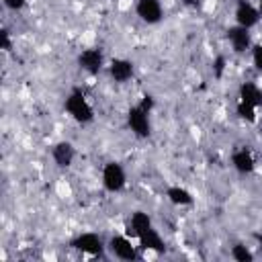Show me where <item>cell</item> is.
I'll return each mask as SVG.
<instances>
[{"mask_svg": "<svg viewBox=\"0 0 262 262\" xmlns=\"http://www.w3.org/2000/svg\"><path fill=\"white\" fill-rule=\"evenodd\" d=\"M66 113L78 121V123H90L94 119V111L90 106V102L86 100V96L82 94V90H72L66 98Z\"/></svg>", "mask_w": 262, "mask_h": 262, "instance_id": "6da1fadb", "label": "cell"}, {"mask_svg": "<svg viewBox=\"0 0 262 262\" xmlns=\"http://www.w3.org/2000/svg\"><path fill=\"white\" fill-rule=\"evenodd\" d=\"M127 125L131 129V133L135 137H147L151 133V123H149V113L145 108H141L139 104L137 106H131L129 113H127Z\"/></svg>", "mask_w": 262, "mask_h": 262, "instance_id": "7a4b0ae2", "label": "cell"}, {"mask_svg": "<svg viewBox=\"0 0 262 262\" xmlns=\"http://www.w3.org/2000/svg\"><path fill=\"white\" fill-rule=\"evenodd\" d=\"M125 182H127V174H125V168L119 162H108L102 168V186L108 192L123 190L125 188Z\"/></svg>", "mask_w": 262, "mask_h": 262, "instance_id": "3957f363", "label": "cell"}, {"mask_svg": "<svg viewBox=\"0 0 262 262\" xmlns=\"http://www.w3.org/2000/svg\"><path fill=\"white\" fill-rule=\"evenodd\" d=\"M72 248H76L88 256H100L104 252V242L100 239V235L86 231V233H80L78 237L72 239Z\"/></svg>", "mask_w": 262, "mask_h": 262, "instance_id": "277c9868", "label": "cell"}, {"mask_svg": "<svg viewBox=\"0 0 262 262\" xmlns=\"http://www.w3.org/2000/svg\"><path fill=\"white\" fill-rule=\"evenodd\" d=\"M135 12L147 25H156L164 16V8H162L160 0H137L135 2Z\"/></svg>", "mask_w": 262, "mask_h": 262, "instance_id": "5b68a950", "label": "cell"}, {"mask_svg": "<svg viewBox=\"0 0 262 262\" xmlns=\"http://www.w3.org/2000/svg\"><path fill=\"white\" fill-rule=\"evenodd\" d=\"M260 8L254 6L252 2L248 0H239L237 6H235V23L239 27H246V29H252L260 23Z\"/></svg>", "mask_w": 262, "mask_h": 262, "instance_id": "8992f818", "label": "cell"}, {"mask_svg": "<svg viewBox=\"0 0 262 262\" xmlns=\"http://www.w3.org/2000/svg\"><path fill=\"white\" fill-rule=\"evenodd\" d=\"M108 250L119 260H135L137 258V248L133 246V242L127 235H113L108 239Z\"/></svg>", "mask_w": 262, "mask_h": 262, "instance_id": "52a82bcc", "label": "cell"}, {"mask_svg": "<svg viewBox=\"0 0 262 262\" xmlns=\"http://www.w3.org/2000/svg\"><path fill=\"white\" fill-rule=\"evenodd\" d=\"M78 66L88 72V74H98L104 66V55L98 47H90V49H84L80 55H78Z\"/></svg>", "mask_w": 262, "mask_h": 262, "instance_id": "ba28073f", "label": "cell"}, {"mask_svg": "<svg viewBox=\"0 0 262 262\" xmlns=\"http://www.w3.org/2000/svg\"><path fill=\"white\" fill-rule=\"evenodd\" d=\"M227 39L235 53H244V51L252 49V35H250V29H246V27H239V25L231 27L227 31Z\"/></svg>", "mask_w": 262, "mask_h": 262, "instance_id": "9c48e42d", "label": "cell"}, {"mask_svg": "<svg viewBox=\"0 0 262 262\" xmlns=\"http://www.w3.org/2000/svg\"><path fill=\"white\" fill-rule=\"evenodd\" d=\"M133 72H135L133 63H131L129 59H125V57H115V59H111V63H108V74H111V78H113L115 82H119V84L131 80V78H133Z\"/></svg>", "mask_w": 262, "mask_h": 262, "instance_id": "30bf717a", "label": "cell"}, {"mask_svg": "<svg viewBox=\"0 0 262 262\" xmlns=\"http://www.w3.org/2000/svg\"><path fill=\"white\" fill-rule=\"evenodd\" d=\"M127 231H129V235L131 237H139V235H143L147 229H151L154 225H151V217L147 215V213H143V211H135V213H131V217H129V223H127Z\"/></svg>", "mask_w": 262, "mask_h": 262, "instance_id": "8fae6325", "label": "cell"}, {"mask_svg": "<svg viewBox=\"0 0 262 262\" xmlns=\"http://www.w3.org/2000/svg\"><path fill=\"white\" fill-rule=\"evenodd\" d=\"M74 156H76V151H74V145L70 141H57L51 147V158L59 168H68L74 162Z\"/></svg>", "mask_w": 262, "mask_h": 262, "instance_id": "7c38bea8", "label": "cell"}, {"mask_svg": "<svg viewBox=\"0 0 262 262\" xmlns=\"http://www.w3.org/2000/svg\"><path fill=\"white\" fill-rule=\"evenodd\" d=\"M231 164H233V168H235L239 174H250V172L256 168V160H254L252 151L246 149V147L233 151V156H231Z\"/></svg>", "mask_w": 262, "mask_h": 262, "instance_id": "4fadbf2b", "label": "cell"}, {"mask_svg": "<svg viewBox=\"0 0 262 262\" xmlns=\"http://www.w3.org/2000/svg\"><path fill=\"white\" fill-rule=\"evenodd\" d=\"M242 102H248L252 106H262V90L254 84V82H244L239 86V96H237Z\"/></svg>", "mask_w": 262, "mask_h": 262, "instance_id": "5bb4252c", "label": "cell"}, {"mask_svg": "<svg viewBox=\"0 0 262 262\" xmlns=\"http://www.w3.org/2000/svg\"><path fill=\"white\" fill-rule=\"evenodd\" d=\"M137 242H139V246L141 248H145V250H151V252H164L166 250V244H164V239H162V235L151 227V229H147L143 235H139L137 237Z\"/></svg>", "mask_w": 262, "mask_h": 262, "instance_id": "9a60e30c", "label": "cell"}, {"mask_svg": "<svg viewBox=\"0 0 262 262\" xmlns=\"http://www.w3.org/2000/svg\"><path fill=\"white\" fill-rule=\"evenodd\" d=\"M166 196H168V201H170L172 205H178V207L192 205V201H194V196H192L186 188H182V186H170V188L166 190Z\"/></svg>", "mask_w": 262, "mask_h": 262, "instance_id": "2e32d148", "label": "cell"}, {"mask_svg": "<svg viewBox=\"0 0 262 262\" xmlns=\"http://www.w3.org/2000/svg\"><path fill=\"white\" fill-rule=\"evenodd\" d=\"M235 113H237L239 119H244V121H248V123H254V121H256V106H252V104H248V102L237 100Z\"/></svg>", "mask_w": 262, "mask_h": 262, "instance_id": "e0dca14e", "label": "cell"}, {"mask_svg": "<svg viewBox=\"0 0 262 262\" xmlns=\"http://www.w3.org/2000/svg\"><path fill=\"white\" fill-rule=\"evenodd\" d=\"M231 258H233V260H237V262H252V260H254V254L250 252V248H248V246L237 244V246H233V248H231Z\"/></svg>", "mask_w": 262, "mask_h": 262, "instance_id": "ac0fdd59", "label": "cell"}, {"mask_svg": "<svg viewBox=\"0 0 262 262\" xmlns=\"http://www.w3.org/2000/svg\"><path fill=\"white\" fill-rule=\"evenodd\" d=\"M250 51H252V63H254V68L262 72V43L252 45Z\"/></svg>", "mask_w": 262, "mask_h": 262, "instance_id": "d6986e66", "label": "cell"}, {"mask_svg": "<svg viewBox=\"0 0 262 262\" xmlns=\"http://www.w3.org/2000/svg\"><path fill=\"white\" fill-rule=\"evenodd\" d=\"M2 4H4L8 10H14V12H16V10H20V8L27 4V0H2Z\"/></svg>", "mask_w": 262, "mask_h": 262, "instance_id": "ffe728a7", "label": "cell"}, {"mask_svg": "<svg viewBox=\"0 0 262 262\" xmlns=\"http://www.w3.org/2000/svg\"><path fill=\"white\" fill-rule=\"evenodd\" d=\"M0 41H2V49L8 51V49H10V33H8L6 29L0 31Z\"/></svg>", "mask_w": 262, "mask_h": 262, "instance_id": "44dd1931", "label": "cell"}, {"mask_svg": "<svg viewBox=\"0 0 262 262\" xmlns=\"http://www.w3.org/2000/svg\"><path fill=\"white\" fill-rule=\"evenodd\" d=\"M139 106L145 108L147 113H151V108H154V98H151V96H143V100L139 102Z\"/></svg>", "mask_w": 262, "mask_h": 262, "instance_id": "7402d4cb", "label": "cell"}, {"mask_svg": "<svg viewBox=\"0 0 262 262\" xmlns=\"http://www.w3.org/2000/svg\"><path fill=\"white\" fill-rule=\"evenodd\" d=\"M184 4H186V6H194V8H196V6H201V4H203V0H184Z\"/></svg>", "mask_w": 262, "mask_h": 262, "instance_id": "603a6c76", "label": "cell"}, {"mask_svg": "<svg viewBox=\"0 0 262 262\" xmlns=\"http://www.w3.org/2000/svg\"><path fill=\"white\" fill-rule=\"evenodd\" d=\"M258 8H260V14H262V0H258Z\"/></svg>", "mask_w": 262, "mask_h": 262, "instance_id": "cb8c5ba5", "label": "cell"}, {"mask_svg": "<svg viewBox=\"0 0 262 262\" xmlns=\"http://www.w3.org/2000/svg\"><path fill=\"white\" fill-rule=\"evenodd\" d=\"M258 242H260V250H262V235H260V239H258Z\"/></svg>", "mask_w": 262, "mask_h": 262, "instance_id": "d4e9b609", "label": "cell"}]
</instances>
